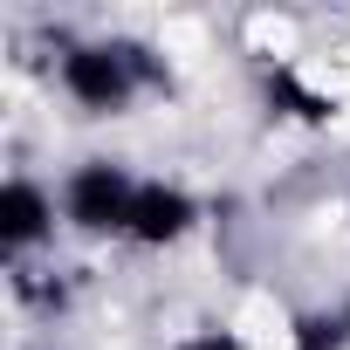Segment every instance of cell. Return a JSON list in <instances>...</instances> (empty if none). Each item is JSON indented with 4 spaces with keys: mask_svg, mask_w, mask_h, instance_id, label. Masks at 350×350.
Segmentation results:
<instances>
[{
    "mask_svg": "<svg viewBox=\"0 0 350 350\" xmlns=\"http://www.w3.org/2000/svg\"><path fill=\"white\" fill-rule=\"evenodd\" d=\"M62 90L90 110H117L131 90H137V49L124 42H90V49H69L62 55Z\"/></svg>",
    "mask_w": 350,
    "mask_h": 350,
    "instance_id": "cell-1",
    "label": "cell"
},
{
    "mask_svg": "<svg viewBox=\"0 0 350 350\" xmlns=\"http://www.w3.org/2000/svg\"><path fill=\"white\" fill-rule=\"evenodd\" d=\"M62 206H69V220L83 227V234H131V213H137V186L124 179L117 165H83L76 179H69V193H62Z\"/></svg>",
    "mask_w": 350,
    "mask_h": 350,
    "instance_id": "cell-2",
    "label": "cell"
},
{
    "mask_svg": "<svg viewBox=\"0 0 350 350\" xmlns=\"http://www.w3.org/2000/svg\"><path fill=\"white\" fill-rule=\"evenodd\" d=\"M186 220H193V200L186 193H172V186H137V213H131V234L137 241H179L186 234Z\"/></svg>",
    "mask_w": 350,
    "mask_h": 350,
    "instance_id": "cell-3",
    "label": "cell"
},
{
    "mask_svg": "<svg viewBox=\"0 0 350 350\" xmlns=\"http://www.w3.org/2000/svg\"><path fill=\"white\" fill-rule=\"evenodd\" d=\"M42 227H49V200H42V186L14 179L8 193H0V241H8V247H28V241H42Z\"/></svg>",
    "mask_w": 350,
    "mask_h": 350,
    "instance_id": "cell-4",
    "label": "cell"
},
{
    "mask_svg": "<svg viewBox=\"0 0 350 350\" xmlns=\"http://www.w3.org/2000/svg\"><path fill=\"white\" fill-rule=\"evenodd\" d=\"M186 350H241V343H234V336H220V329H206V336H193Z\"/></svg>",
    "mask_w": 350,
    "mask_h": 350,
    "instance_id": "cell-5",
    "label": "cell"
}]
</instances>
